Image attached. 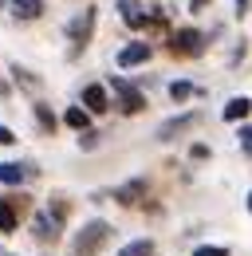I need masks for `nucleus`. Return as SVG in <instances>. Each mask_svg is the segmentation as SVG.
<instances>
[{
  "instance_id": "nucleus-23",
  "label": "nucleus",
  "mask_w": 252,
  "mask_h": 256,
  "mask_svg": "<svg viewBox=\"0 0 252 256\" xmlns=\"http://www.w3.org/2000/svg\"><path fill=\"white\" fill-rule=\"evenodd\" d=\"M205 4H209V0H189V8H193V12H197V8H205Z\"/></svg>"
},
{
  "instance_id": "nucleus-9",
  "label": "nucleus",
  "mask_w": 252,
  "mask_h": 256,
  "mask_svg": "<svg viewBox=\"0 0 252 256\" xmlns=\"http://www.w3.org/2000/svg\"><path fill=\"white\" fill-rule=\"evenodd\" d=\"M91 28H94V8L87 12V16H79V20H71V24H67V36H71V40H79V44H87V36H91Z\"/></svg>"
},
{
  "instance_id": "nucleus-13",
  "label": "nucleus",
  "mask_w": 252,
  "mask_h": 256,
  "mask_svg": "<svg viewBox=\"0 0 252 256\" xmlns=\"http://www.w3.org/2000/svg\"><path fill=\"white\" fill-rule=\"evenodd\" d=\"M118 12H122V20L130 28H142V24H146V16H142V8H138L134 0H118Z\"/></svg>"
},
{
  "instance_id": "nucleus-12",
  "label": "nucleus",
  "mask_w": 252,
  "mask_h": 256,
  "mask_svg": "<svg viewBox=\"0 0 252 256\" xmlns=\"http://www.w3.org/2000/svg\"><path fill=\"white\" fill-rule=\"evenodd\" d=\"M83 102H87V110H94V114H98V110H106V91H102L98 83H91V87L83 91Z\"/></svg>"
},
{
  "instance_id": "nucleus-22",
  "label": "nucleus",
  "mask_w": 252,
  "mask_h": 256,
  "mask_svg": "<svg viewBox=\"0 0 252 256\" xmlns=\"http://www.w3.org/2000/svg\"><path fill=\"white\" fill-rule=\"evenodd\" d=\"M240 138H244V154H252V126L240 130Z\"/></svg>"
},
{
  "instance_id": "nucleus-18",
  "label": "nucleus",
  "mask_w": 252,
  "mask_h": 256,
  "mask_svg": "<svg viewBox=\"0 0 252 256\" xmlns=\"http://www.w3.org/2000/svg\"><path fill=\"white\" fill-rule=\"evenodd\" d=\"M189 95H193V87H189L186 79H178V83H170V98H174V102H186Z\"/></svg>"
},
{
  "instance_id": "nucleus-10",
  "label": "nucleus",
  "mask_w": 252,
  "mask_h": 256,
  "mask_svg": "<svg viewBox=\"0 0 252 256\" xmlns=\"http://www.w3.org/2000/svg\"><path fill=\"white\" fill-rule=\"evenodd\" d=\"M252 110V98H244V95H236V98H228V102H224V110H220V114H224V118H228V122H236V118H244V114H248Z\"/></svg>"
},
{
  "instance_id": "nucleus-20",
  "label": "nucleus",
  "mask_w": 252,
  "mask_h": 256,
  "mask_svg": "<svg viewBox=\"0 0 252 256\" xmlns=\"http://www.w3.org/2000/svg\"><path fill=\"white\" fill-rule=\"evenodd\" d=\"M189 158H193V162H201V158H209V146H193V150H189Z\"/></svg>"
},
{
  "instance_id": "nucleus-2",
  "label": "nucleus",
  "mask_w": 252,
  "mask_h": 256,
  "mask_svg": "<svg viewBox=\"0 0 252 256\" xmlns=\"http://www.w3.org/2000/svg\"><path fill=\"white\" fill-rule=\"evenodd\" d=\"M201 44H205V36L197 28H182V32L170 36V52L174 56H201Z\"/></svg>"
},
{
  "instance_id": "nucleus-3",
  "label": "nucleus",
  "mask_w": 252,
  "mask_h": 256,
  "mask_svg": "<svg viewBox=\"0 0 252 256\" xmlns=\"http://www.w3.org/2000/svg\"><path fill=\"white\" fill-rule=\"evenodd\" d=\"M24 201L28 197H0V232H12L16 224H20V209H24Z\"/></svg>"
},
{
  "instance_id": "nucleus-24",
  "label": "nucleus",
  "mask_w": 252,
  "mask_h": 256,
  "mask_svg": "<svg viewBox=\"0 0 252 256\" xmlns=\"http://www.w3.org/2000/svg\"><path fill=\"white\" fill-rule=\"evenodd\" d=\"M236 8H240V12H244V8H248V0H236Z\"/></svg>"
},
{
  "instance_id": "nucleus-11",
  "label": "nucleus",
  "mask_w": 252,
  "mask_h": 256,
  "mask_svg": "<svg viewBox=\"0 0 252 256\" xmlns=\"http://www.w3.org/2000/svg\"><path fill=\"white\" fill-rule=\"evenodd\" d=\"M24 178H28V170H24L20 162H0V182H4V186H20Z\"/></svg>"
},
{
  "instance_id": "nucleus-14",
  "label": "nucleus",
  "mask_w": 252,
  "mask_h": 256,
  "mask_svg": "<svg viewBox=\"0 0 252 256\" xmlns=\"http://www.w3.org/2000/svg\"><path fill=\"white\" fill-rule=\"evenodd\" d=\"M12 12H16L20 20H36V16L44 12V0H12Z\"/></svg>"
},
{
  "instance_id": "nucleus-25",
  "label": "nucleus",
  "mask_w": 252,
  "mask_h": 256,
  "mask_svg": "<svg viewBox=\"0 0 252 256\" xmlns=\"http://www.w3.org/2000/svg\"><path fill=\"white\" fill-rule=\"evenodd\" d=\"M248 209H252V193H248Z\"/></svg>"
},
{
  "instance_id": "nucleus-27",
  "label": "nucleus",
  "mask_w": 252,
  "mask_h": 256,
  "mask_svg": "<svg viewBox=\"0 0 252 256\" xmlns=\"http://www.w3.org/2000/svg\"><path fill=\"white\" fill-rule=\"evenodd\" d=\"M0 4H4V0H0Z\"/></svg>"
},
{
  "instance_id": "nucleus-19",
  "label": "nucleus",
  "mask_w": 252,
  "mask_h": 256,
  "mask_svg": "<svg viewBox=\"0 0 252 256\" xmlns=\"http://www.w3.org/2000/svg\"><path fill=\"white\" fill-rule=\"evenodd\" d=\"M193 256H228V248H220V244H201Z\"/></svg>"
},
{
  "instance_id": "nucleus-4",
  "label": "nucleus",
  "mask_w": 252,
  "mask_h": 256,
  "mask_svg": "<svg viewBox=\"0 0 252 256\" xmlns=\"http://www.w3.org/2000/svg\"><path fill=\"white\" fill-rule=\"evenodd\" d=\"M114 95L122 98V110H126V114H138V110L146 106V98H142V91H138V87H130L126 79H114Z\"/></svg>"
},
{
  "instance_id": "nucleus-7",
  "label": "nucleus",
  "mask_w": 252,
  "mask_h": 256,
  "mask_svg": "<svg viewBox=\"0 0 252 256\" xmlns=\"http://www.w3.org/2000/svg\"><path fill=\"white\" fill-rule=\"evenodd\" d=\"M142 197H146V182H142V178H134V182H126V186L114 190V201H118V205H138Z\"/></svg>"
},
{
  "instance_id": "nucleus-8",
  "label": "nucleus",
  "mask_w": 252,
  "mask_h": 256,
  "mask_svg": "<svg viewBox=\"0 0 252 256\" xmlns=\"http://www.w3.org/2000/svg\"><path fill=\"white\" fill-rule=\"evenodd\" d=\"M146 60H150V44H130V48L118 52V67H138Z\"/></svg>"
},
{
  "instance_id": "nucleus-15",
  "label": "nucleus",
  "mask_w": 252,
  "mask_h": 256,
  "mask_svg": "<svg viewBox=\"0 0 252 256\" xmlns=\"http://www.w3.org/2000/svg\"><path fill=\"white\" fill-rule=\"evenodd\" d=\"M63 122H67L71 130H83V134H87V122H91V118H87V110H83V106H71V110L63 114Z\"/></svg>"
},
{
  "instance_id": "nucleus-1",
  "label": "nucleus",
  "mask_w": 252,
  "mask_h": 256,
  "mask_svg": "<svg viewBox=\"0 0 252 256\" xmlns=\"http://www.w3.org/2000/svg\"><path fill=\"white\" fill-rule=\"evenodd\" d=\"M110 240V224L106 221H87L75 236V256H94L102 244Z\"/></svg>"
},
{
  "instance_id": "nucleus-16",
  "label": "nucleus",
  "mask_w": 252,
  "mask_h": 256,
  "mask_svg": "<svg viewBox=\"0 0 252 256\" xmlns=\"http://www.w3.org/2000/svg\"><path fill=\"white\" fill-rule=\"evenodd\" d=\"M118 256H154V240H130Z\"/></svg>"
},
{
  "instance_id": "nucleus-5",
  "label": "nucleus",
  "mask_w": 252,
  "mask_h": 256,
  "mask_svg": "<svg viewBox=\"0 0 252 256\" xmlns=\"http://www.w3.org/2000/svg\"><path fill=\"white\" fill-rule=\"evenodd\" d=\"M193 122H197V114H178V118L162 122V126H158V142H174V138H178V134H186Z\"/></svg>"
},
{
  "instance_id": "nucleus-17",
  "label": "nucleus",
  "mask_w": 252,
  "mask_h": 256,
  "mask_svg": "<svg viewBox=\"0 0 252 256\" xmlns=\"http://www.w3.org/2000/svg\"><path fill=\"white\" fill-rule=\"evenodd\" d=\"M32 110H36V122H40V126H44V130H56V114H52V110H48L44 102H36Z\"/></svg>"
},
{
  "instance_id": "nucleus-26",
  "label": "nucleus",
  "mask_w": 252,
  "mask_h": 256,
  "mask_svg": "<svg viewBox=\"0 0 252 256\" xmlns=\"http://www.w3.org/2000/svg\"><path fill=\"white\" fill-rule=\"evenodd\" d=\"M0 256H8V252H4V248H0Z\"/></svg>"
},
{
  "instance_id": "nucleus-21",
  "label": "nucleus",
  "mask_w": 252,
  "mask_h": 256,
  "mask_svg": "<svg viewBox=\"0 0 252 256\" xmlns=\"http://www.w3.org/2000/svg\"><path fill=\"white\" fill-rule=\"evenodd\" d=\"M0 142H4V146H8V142H16V134H12V130L4 126V122H0Z\"/></svg>"
},
{
  "instance_id": "nucleus-6",
  "label": "nucleus",
  "mask_w": 252,
  "mask_h": 256,
  "mask_svg": "<svg viewBox=\"0 0 252 256\" xmlns=\"http://www.w3.org/2000/svg\"><path fill=\"white\" fill-rule=\"evenodd\" d=\"M32 232H36V240H56V236H60V217H52V213H36Z\"/></svg>"
}]
</instances>
